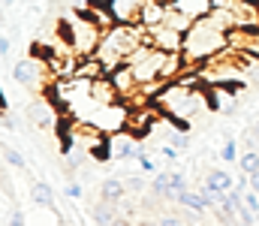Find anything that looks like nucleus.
Here are the masks:
<instances>
[{
  "label": "nucleus",
  "instance_id": "obj_25",
  "mask_svg": "<svg viewBox=\"0 0 259 226\" xmlns=\"http://www.w3.org/2000/svg\"><path fill=\"white\" fill-rule=\"evenodd\" d=\"M244 205H247V208H250V211L259 217V193H253V190H244Z\"/></svg>",
  "mask_w": 259,
  "mask_h": 226
},
{
  "label": "nucleus",
  "instance_id": "obj_21",
  "mask_svg": "<svg viewBox=\"0 0 259 226\" xmlns=\"http://www.w3.org/2000/svg\"><path fill=\"white\" fill-rule=\"evenodd\" d=\"M30 199H33V205H39V208H55V190H52L46 181H33Z\"/></svg>",
  "mask_w": 259,
  "mask_h": 226
},
{
  "label": "nucleus",
  "instance_id": "obj_15",
  "mask_svg": "<svg viewBox=\"0 0 259 226\" xmlns=\"http://www.w3.org/2000/svg\"><path fill=\"white\" fill-rule=\"evenodd\" d=\"M91 217H94V223H97V226H112L121 214H118V205H115V202L100 199V202H94V205H91Z\"/></svg>",
  "mask_w": 259,
  "mask_h": 226
},
{
  "label": "nucleus",
  "instance_id": "obj_29",
  "mask_svg": "<svg viewBox=\"0 0 259 226\" xmlns=\"http://www.w3.org/2000/svg\"><path fill=\"white\" fill-rule=\"evenodd\" d=\"M157 223H160V226H184L181 220H178V217H172V214H163V217H160Z\"/></svg>",
  "mask_w": 259,
  "mask_h": 226
},
{
  "label": "nucleus",
  "instance_id": "obj_30",
  "mask_svg": "<svg viewBox=\"0 0 259 226\" xmlns=\"http://www.w3.org/2000/svg\"><path fill=\"white\" fill-rule=\"evenodd\" d=\"M9 226H24V214H21V208H15V211H12V217H9Z\"/></svg>",
  "mask_w": 259,
  "mask_h": 226
},
{
  "label": "nucleus",
  "instance_id": "obj_27",
  "mask_svg": "<svg viewBox=\"0 0 259 226\" xmlns=\"http://www.w3.org/2000/svg\"><path fill=\"white\" fill-rule=\"evenodd\" d=\"M66 196H69V199H81V184H78V181H69V184H66Z\"/></svg>",
  "mask_w": 259,
  "mask_h": 226
},
{
  "label": "nucleus",
  "instance_id": "obj_19",
  "mask_svg": "<svg viewBox=\"0 0 259 226\" xmlns=\"http://www.w3.org/2000/svg\"><path fill=\"white\" fill-rule=\"evenodd\" d=\"M78 78H88V81H97L103 75H109V70L100 64V58H78V67H75Z\"/></svg>",
  "mask_w": 259,
  "mask_h": 226
},
{
  "label": "nucleus",
  "instance_id": "obj_34",
  "mask_svg": "<svg viewBox=\"0 0 259 226\" xmlns=\"http://www.w3.org/2000/svg\"><path fill=\"white\" fill-rule=\"evenodd\" d=\"M250 136H253V139H259V121H253V130H250Z\"/></svg>",
  "mask_w": 259,
  "mask_h": 226
},
{
  "label": "nucleus",
  "instance_id": "obj_8",
  "mask_svg": "<svg viewBox=\"0 0 259 226\" xmlns=\"http://www.w3.org/2000/svg\"><path fill=\"white\" fill-rule=\"evenodd\" d=\"M124 97H121V91L115 87V81L109 78V75H103V78H97L94 84H91V103L94 106H115V103H121Z\"/></svg>",
  "mask_w": 259,
  "mask_h": 226
},
{
  "label": "nucleus",
  "instance_id": "obj_17",
  "mask_svg": "<svg viewBox=\"0 0 259 226\" xmlns=\"http://www.w3.org/2000/svg\"><path fill=\"white\" fill-rule=\"evenodd\" d=\"M190 64H187V58L181 55V52H172V55H166V64H163V73L160 78L169 84V81H178L181 78V70H187Z\"/></svg>",
  "mask_w": 259,
  "mask_h": 226
},
{
  "label": "nucleus",
  "instance_id": "obj_22",
  "mask_svg": "<svg viewBox=\"0 0 259 226\" xmlns=\"http://www.w3.org/2000/svg\"><path fill=\"white\" fill-rule=\"evenodd\" d=\"M238 169H241L244 175H253L259 169V154L256 151H244V154L238 157Z\"/></svg>",
  "mask_w": 259,
  "mask_h": 226
},
{
  "label": "nucleus",
  "instance_id": "obj_24",
  "mask_svg": "<svg viewBox=\"0 0 259 226\" xmlns=\"http://www.w3.org/2000/svg\"><path fill=\"white\" fill-rule=\"evenodd\" d=\"M220 157H223L226 163H235V160H238V145H235V139H226V142H223Z\"/></svg>",
  "mask_w": 259,
  "mask_h": 226
},
{
  "label": "nucleus",
  "instance_id": "obj_18",
  "mask_svg": "<svg viewBox=\"0 0 259 226\" xmlns=\"http://www.w3.org/2000/svg\"><path fill=\"white\" fill-rule=\"evenodd\" d=\"M235 187V181H232V175L226 172V169H211L208 175H205V190H214V193H229Z\"/></svg>",
  "mask_w": 259,
  "mask_h": 226
},
{
  "label": "nucleus",
  "instance_id": "obj_5",
  "mask_svg": "<svg viewBox=\"0 0 259 226\" xmlns=\"http://www.w3.org/2000/svg\"><path fill=\"white\" fill-rule=\"evenodd\" d=\"M184 190H187V181H184L181 172H157L154 181H151V193L157 199H175Z\"/></svg>",
  "mask_w": 259,
  "mask_h": 226
},
{
  "label": "nucleus",
  "instance_id": "obj_35",
  "mask_svg": "<svg viewBox=\"0 0 259 226\" xmlns=\"http://www.w3.org/2000/svg\"><path fill=\"white\" fill-rule=\"evenodd\" d=\"M58 226H69V220H66V217H61V220H58Z\"/></svg>",
  "mask_w": 259,
  "mask_h": 226
},
{
  "label": "nucleus",
  "instance_id": "obj_26",
  "mask_svg": "<svg viewBox=\"0 0 259 226\" xmlns=\"http://www.w3.org/2000/svg\"><path fill=\"white\" fill-rule=\"evenodd\" d=\"M9 52H12V39H9V33H3V36H0V58L6 61Z\"/></svg>",
  "mask_w": 259,
  "mask_h": 226
},
{
  "label": "nucleus",
  "instance_id": "obj_9",
  "mask_svg": "<svg viewBox=\"0 0 259 226\" xmlns=\"http://www.w3.org/2000/svg\"><path fill=\"white\" fill-rule=\"evenodd\" d=\"M145 0H109V15L115 24H139V9Z\"/></svg>",
  "mask_w": 259,
  "mask_h": 226
},
{
  "label": "nucleus",
  "instance_id": "obj_2",
  "mask_svg": "<svg viewBox=\"0 0 259 226\" xmlns=\"http://www.w3.org/2000/svg\"><path fill=\"white\" fill-rule=\"evenodd\" d=\"M58 33H64L66 46L75 52V58H94L100 42H103V27L84 18H72V21H58Z\"/></svg>",
  "mask_w": 259,
  "mask_h": 226
},
{
  "label": "nucleus",
  "instance_id": "obj_33",
  "mask_svg": "<svg viewBox=\"0 0 259 226\" xmlns=\"http://www.w3.org/2000/svg\"><path fill=\"white\" fill-rule=\"evenodd\" d=\"M112 226H133V220H130V217H118Z\"/></svg>",
  "mask_w": 259,
  "mask_h": 226
},
{
  "label": "nucleus",
  "instance_id": "obj_12",
  "mask_svg": "<svg viewBox=\"0 0 259 226\" xmlns=\"http://www.w3.org/2000/svg\"><path fill=\"white\" fill-rule=\"evenodd\" d=\"M139 139L130 133V130H124V133H115V136H109V145H112V157L115 160H130L133 154H136V145Z\"/></svg>",
  "mask_w": 259,
  "mask_h": 226
},
{
  "label": "nucleus",
  "instance_id": "obj_13",
  "mask_svg": "<svg viewBox=\"0 0 259 226\" xmlns=\"http://www.w3.org/2000/svg\"><path fill=\"white\" fill-rule=\"evenodd\" d=\"M214 3H217V0H175L172 9H178V12L190 15L193 21H199V18H208V15H211Z\"/></svg>",
  "mask_w": 259,
  "mask_h": 226
},
{
  "label": "nucleus",
  "instance_id": "obj_4",
  "mask_svg": "<svg viewBox=\"0 0 259 226\" xmlns=\"http://www.w3.org/2000/svg\"><path fill=\"white\" fill-rule=\"evenodd\" d=\"M42 75H52V73H49V67H46L39 58H24V61H18V64L12 67V78H15L18 84L30 87V91L42 87Z\"/></svg>",
  "mask_w": 259,
  "mask_h": 226
},
{
  "label": "nucleus",
  "instance_id": "obj_31",
  "mask_svg": "<svg viewBox=\"0 0 259 226\" xmlns=\"http://www.w3.org/2000/svg\"><path fill=\"white\" fill-rule=\"evenodd\" d=\"M247 178H250V190H253V193H259V169L253 172V175H247Z\"/></svg>",
  "mask_w": 259,
  "mask_h": 226
},
{
  "label": "nucleus",
  "instance_id": "obj_1",
  "mask_svg": "<svg viewBox=\"0 0 259 226\" xmlns=\"http://www.w3.org/2000/svg\"><path fill=\"white\" fill-rule=\"evenodd\" d=\"M226 49H229V33L220 30L211 18H199V21H193V27L184 33L181 55L187 58L190 67H205V64L217 61Z\"/></svg>",
  "mask_w": 259,
  "mask_h": 226
},
{
  "label": "nucleus",
  "instance_id": "obj_3",
  "mask_svg": "<svg viewBox=\"0 0 259 226\" xmlns=\"http://www.w3.org/2000/svg\"><path fill=\"white\" fill-rule=\"evenodd\" d=\"M166 55H169V52H160V49H154L151 42H145V46H139V49L130 55L127 67L133 70V75H136L139 84H151V81H160Z\"/></svg>",
  "mask_w": 259,
  "mask_h": 226
},
{
  "label": "nucleus",
  "instance_id": "obj_7",
  "mask_svg": "<svg viewBox=\"0 0 259 226\" xmlns=\"http://www.w3.org/2000/svg\"><path fill=\"white\" fill-rule=\"evenodd\" d=\"M148 42L154 46V49H160V52H181L184 49V33H178V30H172V27H166V24H160V27H154V30H148Z\"/></svg>",
  "mask_w": 259,
  "mask_h": 226
},
{
  "label": "nucleus",
  "instance_id": "obj_28",
  "mask_svg": "<svg viewBox=\"0 0 259 226\" xmlns=\"http://www.w3.org/2000/svg\"><path fill=\"white\" fill-rule=\"evenodd\" d=\"M124 184H127L130 193H133V190H136V193H139V190H145V181H142V178H127Z\"/></svg>",
  "mask_w": 259,
  "mask_h": 226
},
{
  "label": "nucleus",
  "instance_id": "obj_14",
  "mask_svg": "<svg viewBox=\"0 0 259 226\" xmlns=\"http://www.w3.org/2000/svg\"><path fill=\"white\" fill-rule=\"evenodd\" d=\"M109 78L115 81V87L121 91V97H124V100H127L130 94H136V91H139V81H136V75H133V70H130L127 64H124V67H118V70H112Z\"/></svg>",
  "mask_w": 259,
  "mask_h": 226
},
{
  "label": "nucleus",
  "instance_id": "obj_20",
  "mask_svg": "<svg viewBox=\"0 0 259 226\" xmlns=\"http://www.w3.org/2000/svg\"><path fill=\"white\" fill-rule=\"evenodd\" d=\"M175 202H178V205H184V208H187V211H193V214H205V211H208V202H205L202 190H199V193L184 190V193H178V196H175Z\"/></svg>",
  "mask_w": 259,
  "mask_h": 226
},
{
  "label": "nucleus",
  "instance_id": "obj_10",
  "mask_svg": "<svg viewBox=\"0 0 259 226\" xmlns=\"http://www.w3.org/2000/svg\"><path fill=\"white\" fill-rule=\"evenodd\" d=\"M27 118L39 127V130H55L58 127V115H55V106L49 103V100H36V103H30L27 106Z\"/></svg>",
  "mask_w": 259,
  "mask_h": 226
},
{
  "label": "nucleus",
  "instance_id": "obj_32",
  "mask_svg": "<svg viewBox=\"0 0 259 226\" xmlns=\"http://www.w3.org/2000/svg\"><path fill=\"white\" fill-rule=\"evenodd\" d=\"M3 130H15V121L9 118V112H3Z\"/></svg>",
  "mask_w": 259,
  "mask_h": 226
},
{
  "label": "nucleus",
  "instance_id": "obj_11",
  "mask_svg": "<svg viewBox=\"0 0 259 226\" xmlns=\"http://www.w3.org/2000/svg\"><path fill=\"white\" fill-rule=\"evenodd\" d=\"M166 12H169V3H163V0H145L142 9H139V24L145 30H154V27H160L166 21Z\"/></svg>",
  "mask_w": 259,
  "mask_h": 226
},
{
  "label": "nucleus",
  "instance_id": "obj_23",
  "mask_svg": "<svg viewBox=\"0 0 259 226\" xmlns=\"http://www.w3.org/2000/svg\"><path fill=\"white\" fill-rule=\"evenodd\" d=\"M3 160H6V166H12V169H24L21 151H15L12 145H3Z\"/></svg>",
  "mask_w": 259,
  "mask_h": 226
},
{
  "label": "nucleus",
  "instance_id": "obj_16",
  "mask_svg": "<svg viewBox=\"0 0 259 226\" xmlns=\"http://www.w3.org/2000/svg\"><path fill=\"white\" fill-rule=\"evenodd\" d=\"M127 193H130V190H127V184H124L121 178H106V181L100 184V199H106V202L121 205Z\"/></svg>",
  "mask_w": 259,
  "mask_h": 226
},
{
  "label": "nucleus",
  "instance_id": "obj_6",
  "mask_svg": "<svg viewBox=\"0 0 259 226\" xmlns=\"http://www.w3.org/2000/svg\"><path fill=\"white\" fill-rule=\"evenodd\" d=\"M241 30H259V0H223Z\"/></svg>",
  "mask_w": 259,
  "mask_h": 226
}]
</instances>
